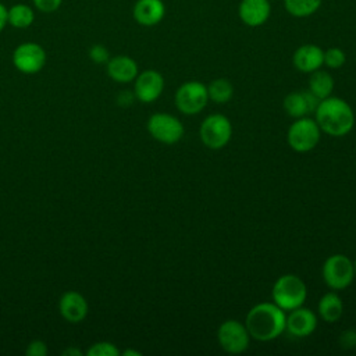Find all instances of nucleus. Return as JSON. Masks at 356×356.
<instances>
[{"instance_id":"5701e85b","label":"nucleus","mask_w":356,"mask_h":356,"mask_svg":"<svg viewBox=\"0 0 356 356\" xmlns=\"http://www.w3.org/2000/svg\"><path fill=\"white\" fill-rule=\"evenodd\" d=\"M323 0H284L286 13L295 18H306L313 15L321 6Z\"/></svg>"},{"instance_id":"4468645a","label":"nucleus","mask_w":356,"mask_h":356,"mask_svg":"<svg viewBox=\"0 0 356 356\" xmlns=\"http://www.w3.org/2000/svg\"><path fill=\"white\" fill-rule=\"evenodd\" d=\"M58 309L63 318L72 324L81 323L89 312L86 299L76 291H68L63 293L58 302Z\"/></svg>"},{"instance_id":"2f4dec72","label":"nucleus","mask_w":356,"mask_h":356,"mask_svg":"<svg viewBox=\"0 0 356 356\" xmlns=\"http://www.w3.org/2000/svg\"><path fill=\"white\" fill-rule=\"evenodd\" d=\"M63 355H67V356H81L82 352H81L79 349H76V348H67V349L63 352Z\"/></svg>"},{"instance_id":"393cba45","label":"nucleus","mask_w":356,"mask_h":356,"mask_svg":"<svg viewBox=\"0 0 356 356\" xmlns=\"http://www.w3.org/2000/svg\"><path fill=\"white\" fill-rule=\"evenodd\" d=\"M86 355L88 356H118L120 350L114 343L107 342V341H102V342L93 343L88 349Z\"/></svg>"},{"instance_id":"f3484780","label":"nucleus","mask_w":356,"mask_h":356,"mask_svg":"<svg viewBox=\"0 0 356 356\" xmlns=\"http://www.w3.org/2000/svg\"><path fill=\"white\" fill-rule=\"evenodd\" d=\"M134 19L142 26H154L163 21L165 15V4L163 0H136L132 8Z\"/></svg>"},{"instance_id":"f704fd0d","label":"nucleus","mask_w":356,"mask_h":356,"mask_svg":"<svg viewBox=\"0 0 356 356\" xmlns=\"http://www.w3.org/2000/svg\"><path fill=\"white\" fill-rule=\"evenodd\" d=\"M270 1H275V0H270Z\"/></svg>"},{"instance_id":"c85d7f7f","label":"nucleus","mask_w":356,"mask_h":356,"mask_svg":"<svg viewBox=\"0 0 356 356\" xmlns=\"http://www.w3.org/2000/svg\"><path fill=\"white\" fill-rule=\"evenodd\" d=\"M339 345L343 349H350L356 346V331L355 330H345L339 335Z\"/></svg>"},{"instance_id":"7c9ffc66","label":"nucleus","mask_w":356,"mask_h":356,"mask_svg":"<svg viewBox=\"0 0 356 356\" xmlns=\"http://www.w3.org/2000/svg\"><path fill=\"white\" fill-rule=\"evenodd\" d=\"M7 24V7L3 3H0V32L4 29Z\"/></svg>"},{"instance_id":"cd10ccee","label":"nucleus","mask_w":356,"mask_h":356,"mask_svg":"<svg viewBox=\"0 0 356 356\" xmlns=\"http://www.w3.org/2000/svg\"><path fill=\"white\" fill-rule=\"evenodd\" d=\"M33 6L42 13H53L60 8L63 0H32Z\"/></svg>"},{"instance_id":"20e7f679","label":"nucleus","mask_w":356,"mask_h":356,"mask_svg":"<svg viewBox=\"0 0 356 356\" xmlns=\"http://www.w3.org/2000/svg\"><path fill=\"white\" fill-rule=\"evenodd\" d=\"M321 274L325 285L334 291L348 288L356 275L353 261L341 253L331 254L325 259Z\"/></svg>"},{"instance_id":"f8f14e48","label":"nucleus","mask_w":356,"mask_h":356,"mask_svg":"<svg viewBox=\"0 0 356 356\" xmlns=\"http://www.w3.org/2000/svg\"><path fill=\"white\" fill-rule=\"evenodd\" d=\"M271 15L270 0H241L238 6L239 19L250 28L264 25Z\"/></svg>"},{"instance_id":"bb28decb","label":"nucleus","mask_w":356,"mask_h":356,"mask_svg":"<svg viewBox=\"0 0 356 356\" xmlns=\"http://www.w3.org/2000/svg\"><path fill=\"white\" fill-rule=\"evenodd\" d=\"M28 356H46L47 355V345L40 339H33L28 343L25 350Z\"/></svg>"},{"instance_id":"72a5a7b5","label":"nucleus","mask_w":356,"mask_h":356,"mask_svg":"<svg viewBox=\"0 0 356 356\" xmlns=\"http://www.w3.org/2000/svg\"><path fill=\"white\" fill-rule=\"evenodd\" d=\"M353 266H355V274H356V260L353 261Z\"/></svg>"},{"instance_id":"7ed1b4c3","label":"nucleus","mask_w":356,"mask_h":356,"mask_svg":"<svg viewBox=\"0 0 356 356\" xmlns=\"http://www.w3.org/2000/svg\"><path fill=\"white\" fill-rule=\"evenodd\" d=\"M273 300L285 312L300 307L307 298V288L303 280L295 274L278 277L271 289Z\"/></svg>"},{"instance_id":"b1692460","label":"nucleus","mask_w":356,"mask_h":356,"mask_svg":"<svg viewBox=\"0 0 356 356\" xmlns=\"http://www.w3.org/2000/svg\"><path fill=\"white\" fill-rule=\"evenodd\" d=\"M346 63V54L339 47H330L324 50V64L328 68L337 70L341 68Z\"/></svg>"},{"instance_id":"1a4fd4ad","label":"nucleus","mask_w":356,"mask_h":356,"mask_svg":"<svg viewBox=\"0 0 356 356\" xmlns=\"http://www.w3.org/2000/svg\"><path fill=\"white\" fill-rule=\"evenodd\" d=\"M217 339L225 352L236 355L245 352L249 348L250 335L245 324L229 318L220 324L217 330Z\"/></svg>"},{"instance_id":"a211bd4d","label":"nucleus","mask_w":356,"mask_h":356,"mask_svg":"<svg viewBox=\"0 0 356 356\" xmlns=\"http://www.w3.org/2000/svg\"><path fill=\"white\" fill-rule=\"evenodd\" d=\"M107 74L108 76L120 83H128L135 81L138 72L136 61L129 56H114L107 61Z\"/></svg>"},{"instance_id":"f257e3e1","label":"nucleus","mask_w":356,"mask_h":356,"mask_svg":"<svg viewBox=\"0 0 356 356\" xmlns=\"http://www.w3.org/2000/svg\"><path fill=\"white\" fill-rule=\"evenodd\" d=\"M286 314L274 302L254 305L246 314L245 325L250 338L267 342L278 338L285 331Z\"/></svg>"},{"instance_id":"0eeeda50","label":"nucleus","mask_w":356,"mask_h":356,"mask_svg":"<svg viewBox=\"0 0 356 356\" xmlns=\"http://www.w3.org/2000/svg\"><path fill=\"white\" fill-rule=\"evenodd\" d=\"M207 102V86L199 81L184 82L175 92V106L186 115L200 113L206 107Z\"/></svg>"},{"instance_id":"4be33fe9","label":"nucleus","mask_w":356,"mask_h":356,"mask_svg":"<svg viewBox=\"0 0 356 356\" xmlns=\"http://www.w3.org/2000/svg\"><path fill=\"white\" fill-rule=\"evenodd\" d=\"M207 95L209 100H213L217 104H224L232 99L234 86L228 79L217 78L207 85Z\"/></svg>"},{"instance_id":"dca6fc26","label":"nucleus","mask_w":356,"mask_h":356,"mask_svg":"<svg viewBox=\"0 0 356 356\" xmlns=\"http://www.w3.org/2000/svg\"><path fill=\"white\" fill-rule=\"evenodd\" d=\"M320 99L316 97L310 90L302 92H291L284 99V108L288 115L293 118L306 117L310 113H314Z\"/></svg>"},{"instance_id":"f03ea898","label":"nucleus","mask_w":356,"mask_h":356,"mask_svg":"<svg viewBox=\"0 0 356 356\" xmlns=\"http://www.w3.org/2000/svg\"><path fill=\"white\" fill-rule=\"evenodd\" d=\"M314 114L321 132H325L330 136H345L355 125V113L341 97L328 96L320 100Z\"/></svg>"},{"instance_id":"9b49d317","label":"nucleus","mask_w":356,"mask_h":356,"mask_svg":"<svg viewBox=\"0 0 356 356\" xmlns=\"http://www.w3.org/2000/svg\"><path fill=\"white\" fill-rule=\"evenodd\" d=\"M164 89V78L156 70H145L135 78L134 93L142 103H152L160 97Z\"/></svg>"},{"instance_id":"a878e982","label":"nucleus","mask_w":356,"mask_h":356,"mask_svg":"<svg viewBox=\"0 0 356 356\" xmlns=\"http://www.w3.org/2000/svg\"><path fill=\"white\" fill-rule=\"evenodd\" d=\"M89 57L96 64H107V61L110 60V53L103 44H93L89 49Z\"/></svg>"},{"instance_id":"39448f33","label":"nucleus","mask_w":356,"mask_h":356,"mask_svg":"<svg viewBox=\"0 0 356 356\" xmlns=\"http://www.w3.org/2000/svg\"><path fill=\"white\" fill-rule=\"evenodd\" d=\"M199 136L206 147L213 150L222 149L232 136L231 121L222 114H210L202 121Z\"/></svg>"},{"instance_id":"aec40b11","label":"nucleus","mask_w":356,"mask_h":356,"mask_svg":"<svg viewBox=\"0 0 356 356\" xmlns=\"http://www.w3.org/2000/svg\"><path fill=\"white\" fill-rule=\"evenodd\" d=\"M309 90L320 100L331 96L334 90V79L330 72L323 70H316L309 78Z\"/></svg>"},{"instance_id":"ddd939ff","label":"nucleus","mask_w":356,"mask_h":356,"mask_svg":"<svg viewBox=\"0 0 356 356\" xmlns=\"http://www.w3.org/2000/svg\"><path fill=\"white\" fill-rule=\"evenodd\" d=\"M317 327V316L313 310L307 307H296L291 310V313L286 316V324L285 330L296 337V338H305L314 332Z\"/></svg>"},{"instance_id":"412c9836","label":"nucleus","mask_w":356,"mask_h":356,"mask_svg":"<svg viewBox=\"0 0 356 356\" xmlns=\"http://www.w3.org/2000/svg\"><path fill=\"white\" fill-rule=\"evenodd\" d=\"M35 21V13L33 8L28 4L17 3L11 6V8H7V22L17 28V29H25L29 28Z\"/></svg>"},{"instance_id":"9d476101","label":"nucleus","mask_w":356,"mask_h":356,"mask_svg":"<svg viewBox=\"0 0 356 356\" xmlns=\"http://www.w3.org/2000/svg\"><path fill=\"white\" fill-rule=\"evenodd\" d=\"M13 64L22 74H36L46 64V51L35 42L21 43L13 51Z\"/></svg>"},{"instance_id":"6e6552de","label":"nucleus","mask_w":356,"mask_h":356,"mask_svg":"<svg viewBox=\"0 0 356 356\" xmlns=\"http://www.w3.org/2000/svg\"><path fill=\"white\" fill-rule=\"evenodd\" d=\"M147 131L152 138L164 145H174L184 136L182 122L168 113H156L150 115L147 120Z\"/></svg>"},{"instance_id":"c756f323","label":"nucleus","mask_w":356,"mask_h":356,"mask_svg":"<svg viewBox=\"0 0 356 356\" xmlns=\"http://www.w3.org/2000/svg\"><path fill=\"white\" fill-rule=\"evenodd\" d=\"M134 99L135 97V93L134 92H129V90H122L118 93L117 96V103L122 107H127V106H131L134 103Z\"/></svg>"},{"instance_id":"423d86ee","label":"nucleus","mask_w":356,"mask_h":356,"mask_svg":"<svg viewBox=\"0 0 356 356\" xmlns=\"http://www.w3.org/2000/svg\"><path fill=\"white\" fill-rule=\"evenodd\" d=\"M321 138V129L317 125L316 120H312L309 117H300L296 118L295 122L291 124L288 129V145L291 149L299 153L310 152L313 150Z\"/></svg>"},{"instance_id":"6ab92c4d","label":"nucleus","mask_w":356,"mask_h":356,"mask_svg":"<svg viewBox=\"0 0 356 356\" xmlns=\"http://www.w3.org/2000/svg\"><path fill=\"white\" fill-rule=\"evenodd\" d=\"M317 312L325 323H335L343 313L342 299L335 292H327L321 296L317 305Z\"/></svg>"},{"instance_id":"473e14b6","label":"nucleus","mask_w":356,"mask_h":356,"mask_svg":"<svg viewBox=\"0 0 356 356\" xmlns=\"http://www.w3.org/2000/svg\"><path fill=\"white\" fill-rule=\"evenodd\" d=\"M122 355H124V356H140L142 353H140V352H138V350L127 349V350H124V352H122Z\"/></svg>"},{"instance_id":"2eb2a0df","label":"nucleus","mask_w":356,"mask_h":356,"mask_svg":"<svg viewBox=\"0 0 356 356\" xmlns=\"http://www.w3.org/2000/svg\"><path fill=\"white\" fill-rule=\"evenodd\" d=\"M293 67L305 74H312L324 64V50L313 43L299 46L292 56Z\"/></svg>"}]
</instances>
